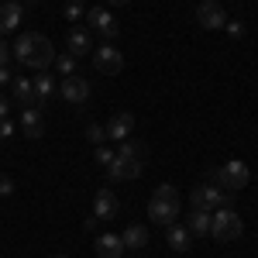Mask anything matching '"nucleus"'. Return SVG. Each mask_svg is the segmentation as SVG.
Masks as SVG:
<instances>
[{
    "mask_svg": "<svg viewBox=\"0 0 258 258\" xmlns=\"http://www.w3.org/2000/svg\"><path fill=\"white\" fill-rule=\"evenodd\" d=\"M11 55L24 66V69H35V73H45L52 62H55V45L38 35V31H24L14 45H11Z\"/></svg>",
    "mask_w": 258,
    "mask_h": 258,
    "instance_id": "1",
    "label": "nucleus"
},
{
    "mask_svg": "<svg viewBox=\"0 0 258 258\" xmlns=\"http://www.w3.org/2000/svg\"><path fill=\"white\" fill-rule=\"evenodd\" d=\"M179 210H182L179 189H176V186H169V182H162L159 189L152 193V200H148V217H152V224L172 227L176 217H179Z\"/></svg>",
    "mask_w": 258,
    "mask_h": 258,
    "instance_id": "2",
    "label": "nucleus"
},
{
    "mask_svg": "<svg viewBox=\"0 0 258 258\" xmlns=\"http://www.w3.org/2000/svg\"><path fill=\"white\" fill-rule=\"evenodd\" d=\"M241 231H244V220L234 207H217L214 217H210V238L227 244V241H238Z\"/></svg>",
    "mask_w": 258,
    "mask_h": 258,
    "instance_id": "3",
    "label": "nucleus"
},
{
    "mask_svg": "<svg viewBox=\"0 0 258 258\" xmlns=\"http://www.w3.org/2000/svg\"><path fill=\"white\" fill-rule=\"evenodd\" d=\"M189 203H193V210H217V207H231L234 197H231V193H224V189L214 186V182H200V186H193Z\"/></svg>",
    "mask_w": 258,
    "mask_h": 258,
    "instance_id": "4",
    "label": "nucleus"
},
{
    "mask_svg": "<svg viewBox=\"0 0 258 258\" xmlns=\"http://www.w3.org/2000/svg\"><path fill=\"white\" fill-rule=\"evenodd\" d=\"M214 179H217L220 186L227 189V193H238V189H244L248 186V179H251V169L244 165L241 159H231V162H224L217 172H214Z\"/></svg>",
    "mask_w": 258,
    "mask_h": 258,
    "instance_id": "5",
    "label": "nucleus"
},
{
    "mask_svg": "<svg viewBox=\"0 0 258 258\" xmlns=\"http://www.w3.org/2000/svg\"><path fill=\"white\" fill-rule=\"evenodd\" d=\"M93 66H97L100 76H117L120 69H124V55H120V48H114L110 41H103L93 48Z\"/></svg>",
    "mask_w": 258,
    "mask_h": 258,
    "instance_id": "6",
    "label": "nucleus"
},
{
    "mask_svg": "<svg viewBox=\"0 0 258 258\" xmlns=\"http://www.w3.org/2000/svg\"><path fill=\"white\" fill-rule=\"evenodd\" d=\"M145 172V162L141 159H127V155H117L114 152V162L107 165V176L114 182H127V179H138Z\"/></svg>",
    "mask_w": 258,
    "mask_h": 258,
    "instance_id": "7",
    "label": "nucleus"
},
{
    "mask_svg": "<svg viewBox=\"0 0 258 258\" xmlns=\"http://www.w3.org/2000/svg\"><path fill=\"white\" fill-rule=\"evenodd\" d=\"M197 21H200V28H207V31H220V28L227 24L224 4H220V0H200V7H197Z\"/></svg>",
    "mask_w": 258,
    "mask_h": 258,
    "instance_id": "8",
    "label": "nucleus"
},
{
    "mask_svg": "<svg viewBox=\"0 0 258 258\" xmlns=\"http://www.w3.org/2000/svg\"><path fill=\"white\" fill-rule=\"evenodd\" d=\"M86 24H90V31L103 35L107 41L117 38V21H114V14H110L107 7H90V11H86Z\"/></svg>",
    "mask_w": 258,
    "mask_h": 258,
    "instance_id": "9",
    "label": "nucleus"
},
{
    "mask_svg": "<svg viewBox=\"0 0 258 258\" xmlns=\"http://www.w3.org/2000/svg\"><path fill=\"white\" fill-rule=\"evenodd\" d=\"M21 18H24V4H18V0H4V4H0V38L11 35V31H18Z\"/></svg>",
    "mask_w": 258,
    "mask_h": 258,
    "instance_id": "10",
    "label": "nucleus"
},
{
    "mask_svg": "<svg viewBox=\"0 0 258 258\" xmlns=\"http://www.w3.org/2000/svg\"><path fill=\"white\" fill-rule=\"evenodd\" d=\"M59 93L66 103H86L90 100V83L83 80V76H66L59 86Z\"/></svg>",
    "mask_w": 258,
    "mask_h": 258,
    "instance_id": "11",
    "label": "nucleus"
},
{
    "mask_svg": "<svg viewBox=\"0 0 258 258\" xmlns=\"http://www.w3.org/2000/svg\"><path fill=\"white\" fill-rule=\"evenodd\" d=\"M66 48H69V55H76V59L90 55V52L97 48V45H93V35H90V28H73L69 38H66Z\"/></svg>",
    "mask_w": 258,
    "mask_h": 258,
    "instance_id": "12",
    "label": "nucleus"
},
{
    "mask_svg": "<svg viewBox=\"0 0 258 258\" xmlns=\"http://www.w3.org/2000/svg\"><path fill=\"white\" fill-rule=\"evenodd\" d=\"M107 138H117L124 141L131 131H135V114H127V110H117V114H110V120H107Z\"/></svg>",
    "mask_w": 258,
    "mask_h": 258,
    "instance_id": "13",
    "label": "nucleus"
},
{
    "mask_svg": "<svg viewBox=\"0 0 258 258\" xmlns=\"http://www.w3.org/2000/svg\"><path fill=\"white\" fill-rule=\"evenodd\" d=\"M117 210H120L117 197H114L110 189H100L97 200H93V217H97V220H114V217H117Z\"/></svg>",
    "mask_w": 258,
    "mask_h": 258,
    "instance_id": "14",
    "label": "nucleus"
},
{
    "mask_svg": "<svg viewBox=\"0 0 258 258\" xmlns=\"http://www.w3.org/2000/svg\"><path fill=\"white\" fill-rule=\"evenodd\" d=\"M31 90H35V100H31V107H45L52 93H55V80L48 76V73H38L35 80H31Z\"/></svg>",
    "mask_w": 258,
    "mask_h": 258,
    "instance_id": "15",
    "label": "nucleus"
},
{
    "mask_svg": "<svg viewBox=\"0 0 258 258\" xmlns=\"http://www.w3.org/2000/svg\"><path fill=\"white\" fill-rule=\"evenodd\" d=\"M21 127L28 138H41L45 135V117H41V107H24L21 114Z\"/></svg>",
    "mask_w": 258,
    "mask_h": 258,
    "instance_id": "16",
    "label": "nucleus"
},
{
    "mask_svg": "<svg viewBox=\"0 0 258 258\" xmlns=\"http://www.w3.org/2000/svg\"><path fill=\"white\" fill-rule=\"evenodd\" d=\"M93 248H97L100 258H120L124 255V238L120 234H100Z\"/></svg>",
    "mask_w": 258,
    "mask_h": 258,
    "instance_id": "17",
    "label": "nucleus"
},
{
    "mask_svg": "<svg viewBox=\"0 0 258 258\" xmlns=\"http://www.w3.org/2000/svg\"><path fill=\"white\" fill-rule=\"evenodd\" d=\"M210 217H214V210H193L189 214V234H197V238H210Z\"/></svg>",
    "mask_w": 258,
    "mask_h": 258,
    "instance_id": "18",
    "label": "nucleus"
},
{
    "mask_svg": "<svg viewBox=\"0 0 258 258\" xmlns=\"http://www.w3.org/2000/svg\"><path fill=\"white\" fill-rule=\"evenodd\" d=\"M169 248L172 251H189V244H193V234H189V227H182V224H172L169 227Z\"/></svg>",
    "mask_w": 258,
    "mask_h": 258,
    "instance_id": "19",
    "label": "nucleus"
},
{
    "mask_svg": "<svg viewBox=\"0 0 258 258\" xmlns=\"http://www.w3.org/2000/svg\"><path fill=\"white\" fill-rule=\"evenodd\" d=\"M120 238H124V248L138 251V248H145V244H148V227H141V224H131V227H127Z\"/></svg>",
    "mask_w": 258,
    "mask_h": 258,
    "instance_id": "20",
    "label": "nucleus"
},
{
    "mask_svg": "<svg viewBox=\"0 0 258 258\" xmlns=\"http://www.w3.org/2000/svg\"><path fill=\"white\" fill-rule=\"evenodd\" d=\"M11 93H14V103H24V107H31V100H35V90H31V80L28 76H14Z\"/></svg>",
    "mask_w": 258,
    "mask_h": 258,
    "instance_id": "21",
    "label": "nucleus"
},
{
    "mask_svg": "<svg viewBox=\"0 0 258 258\" xmlns=\"http://www.w3.org/2000/svg\"><path fill=\"white\" fill-rule=\"evenodd\" d=\"M52 66L59 69L62 76H76V55H69V52H66V55H55Z\"/></svg>",
    "mask_w": 258,
    "mask_h": 258,
    "instance_id": "22",
    "label": "nucleus"
},
{
    "mask_svg": "<svg viewBox=\"0 0 258 258\" xmlns=\"http://www.w3.org/2000/svg\"><path fill=\"white\" fill-rule=\"evenodd\" d=\"M117 155H127V159H145V145H141V141H127V138H124V145L117 148Z\"/></svg>",
    "mask_w": 258,
    "mask_h": 258,
    "instance_id": "23",
    "label": "nucleus"
},
{
    "mask_svg": "<svg viewBox=\"0 0 258 258\" xmlns=\"http://www.w3.org/2000/svg\"><path fill=\"white\" fill-rule=\"evenodd\" d=\"M83 135H86L90 145H103V141H107V131H103L100 124H86V131H83Z\"/></svg>",
    "mask_w": 258,
    "mask_h": 258,
    "instance_id": "24",
    "label": "nucleus"
},
{
    "mask_svg": "<svg viewBox=\"0 0 258 258\" xmlns=\"http://www.w3.org/2000/svg\"><path fill=\"white\" fill-rule=\"evenodd\" d=\"M86 11H83V0H69L66 4V21H80Z\"/></svg>",
    "mask_w": 258,
    "mask_h": 258,
    "instance_id": "25",
    "label": "nucleus"
},
{
    "mask_svg": "<svg viewBox=\"0 0 258 258\" xmlns=\"http://www.w3.org/2000/svg\"><path fill=\"white\" fill-rule=\"evenodd\" d=\"M97 162H100V165H110V162H114V152L103 148V145H97Z\"/></svg>",
    "mask_w": 258,
    "mask_h": 258,
    "instance_id": "26",
    "label": "nucleus"
},
{
    "mask_svg": "<svg viewBox=\"0 0 258 258\" xmlns=\"http://www.w3.org/2000/svg\"><path fill=\"white\" fill-rule=\"evenodd\" d=\"M11 193H14V179L0 172V197H11Z\"/></svg>",
    "mask_w": 258,
    "mask_h": 258,
    "instance_id": "27",
    "label": "nucleus"
},
{
    "mask_svg": "<svg viewBox=\"0 0 258 258\" xmlns=\"http://www.w3.org/2000/svg\"><path fill=\"white\" fill-rule=\"evenodd\" d=\"M224 28H227V35H231V38H241V35H244V24H241V21H227Z\"/></svg>",
    "mask_w": 258,
    "mask_h": 258,
    "instance_id": "28",
    "label": "nucleus"
},
{
    "mask_svg": "<svg viewBox=\"0 0 258 258\" xmlns=\"http://www.w3.org/2000/svg\"><path fill=\"white\" fill-rule=\"evenodd\" d=\"M11 135H14V124L4 117V120H0V141H4V138H11Z\"/></svg>",
    "mask_w": 258,
    "mask_h": 258,
    "instance_id": "29",
    "label": "nucleus"
},
{
    "mask_svg": "<svg viewBox=\"0 0 258 258\" xmlns=\"http://www.w3.org/2000/svg\"><path fill=\"white\" fill-rule=\"evenodd\" d=\"M7 59H11V45L0 38V66H7Z\"/></svg>",
    "mask_w": 258,
    "mask_h": 258,
    "instance_id": "30",
    "label": "nucleus"
},
{
    "mask_svg": "<svg viewBox=\"0 0 258 258\" xmlns=\"http://www.w3.org/2000/svg\"><path fill=\"white\" fill-rule=\"evenodd\" d=\"M4 83H11V69H7V66H0V86H4Z\"/></svg>",
    "mask_w": 258,
    "mask_h": 258,
    "instance_id": "31",
    "label": "nucleus"
},
{
    "mask_svg": "<svg viewBox=\"0 0 258 258\" xmlns=\"http://www.w3.org/2000/svg\"><path fill=\"white\" fill-rule=\"evenodd\" d=\"M7 110H11V103H7V100H4V97H0V120H4V117H7Z\"/></svg>",
    "mask_w": 258,
    "mask_h": 258,
    "instance_id": "32",
    "label": "nucleus"
},
{
    "mask_svg": "<svg viewBox=\"0 0 258 258\" xmlns=\"http://www.w3.org/2000/svg\"><path fill=\"white\" fill-rule=\"evenodd\" d=\"M110 7H124V4H131V0H107Z\"/></svg>",
    "mask_w": 258,
    "mask_h": 258,
    "instance_id": "33",
    "label": "nucleus"
},
{
    "mask_svg": "<svg viewBox=\"0 0 258 258\" xmlns=\"http://www.w3.org/2000/svg\"><path fill=\"white\" fill-rule=\"evenodd\" d=\"M24 4H38V0H24Z\"/></svg>",
    "mask_w": 258,
    "mask_h": 258,
    "instance_id": "34",
    "label": "nucleus"
},
{
    "mask_svg": "<svg viewBox=\"0 0 258 258\" xmlns=\"http://www.w3.org/2000/svg\"><path fill=\"white\" fill-rule=\"evenodd\" d=\"M55 258H66V255H55Z\"/></svg>",
    "mask_w": 258,
    "mask_h": 258,
    "instance_id": "35",
    "label": "nucleus"
}]
</instances>
